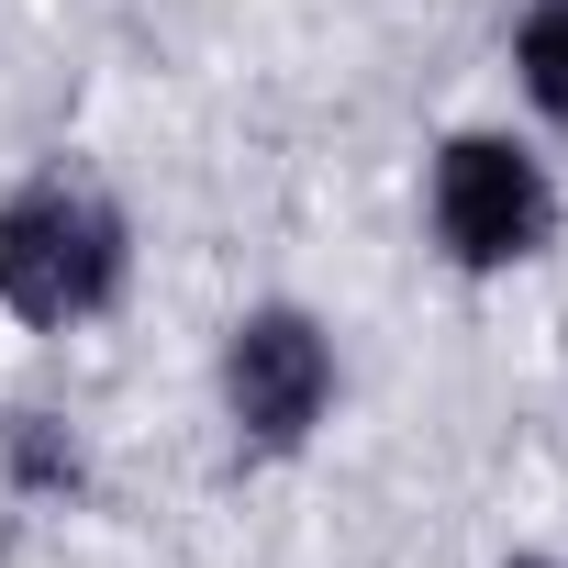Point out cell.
Instances as JSON below:
<instances>
[{
  "mask_svg": "<svg viewBox=\"0 0 568 568\" xmlns=\"http://www.w3.org/2000/svg\"><path fill=\"white\" fill-rule=\"evenodd\" d=\"M123 291H134V212L101 179L45 168L0 190V313L23 335H79L123 313Z\"/></svg>",
  "mask_w": 568,
  "mask_h": 568,
  "instance_id": "cell-1",
  "label": "cell"
},
{
  "mask_svg": "<svg viewBox=\"0 0 568 568\" xmlns=\"http://www.w3.org/2000/svg\"><path fill=\"white\" fill-rule=\"evenodd\" d=\"M424 234H435V256L457 278H513V267L557 256L568 190L513 123H457L424 156Z\"/></svg>",
  "mask_w": 568,
  "mask_h": 568,
  "instance_id": "cell-2",
  "label": "cell"
},
{
  "mask_svg": "<svg viewBox=\"0 0 568 568\" xmlns=\"http://www.w3.org/2000/svg\"><path fill=\"white\" fill-rule=\"evenodd\" d=\"M212 390H223V424L256 468H291L313 457V435L335 424V390H346V357H335V324L313 302H245L223 324V357H212Z\"/></svg>",
  "mask_w": 568,
  "mask_h": 568,
  "instance_id": "cell-3",
  "label": "cell"
},
{
  "mask_svg": "<svg viewBox=\"0 0 568 568\" xmlns=\"http://www.w3.org/2000/svg\"><path fill=\"white\" fill-rule=\"evenodd\" d=\"M0 490L12 501H79L90 490V446H79V424L68 413H0Z\"/></svg>",
  "mask_w": 568,
  "mask_h": 568,
  "instance_id": "cell-4",
  "label": "cell"
},
{
  "mask_svg": "<svg viewBox=\"0 0 568 568\" xmlns=\"http://www.w3.org/2000/svg\"><path fill=\"white\" fill-rule=\"evenodd\" d=\"M513 90L546 134H568V0H524L513 12Z\"/></svg>",
  "mask_w": 568,
  "mask_h": 568,
  "instance_id": "cell-5",
  "label": "cell"
},
{
  "mask_svg": "<svg viewBox=\"0 0 568 568\" xmlns=\"http://www.w3.org/2000/svg\"><path fill=\"white\" fill-rule=\"evenodd\" d=\"M490 568H568V557H546V546H513V557H490Z\"/></svg>",
  "mask_w": 568,
  "mask_h": 568,
  "instance_id": "cell-6",
  "label": "cell"
}]
</instances>
